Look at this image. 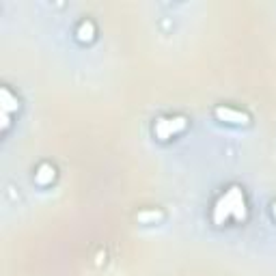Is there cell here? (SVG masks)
<instances>
[{
  "label": "cell",
  "mask_w": 276,
  "mask_h": 276,
  "mask_svg": "<svg viewBox=\"0 0 276 276\" xmlns=\"http://www.w3.org/2000/svg\"><path fill=\"white\" fill-rule=\"evenodd\" d=\"M214 113H216V117H218L220 121L236 123V125H246V123L250 121V117L246 113H239V110H233V108H222V106H218Z\"/></svg>",
  "instance_id": "obj_3"
},
{
  "label": "cell",
  "mask_w": 276,
  "mask_h": 276,
  "mask_svg": "<svg viewBox=\"0 0 276 276\" xmlns=\"http://www.w3.org/2000/svg\"><path fill=\"white\" fill-rule=\"evenodd\" d=\"M160 218H162L160 211H143V214H138L140 222H151V220H160Z\"/></svg>",
  "instance_id": "obj_7"
},
{
  "label": "cell",
  "mask_w": 276,
  "mask_h": 276,
  "mask_svg": "<svg viewBox=\"0 0 276 276\" xmlns=\"http://www.w3.org/2000/svg\"><path fill=\"white\" fill-rule=\"evenodd\" d=\"M93 24L91 22H82V24L78 26V37L82 39V41H89V39H93Z\"/></svg>",
  "instance_id": "obj_6"
},
{
  "label": "cell",
  "mask_w": 276,
  "mask_h": 276,
  "mask_svg": "<svg viewBox=\"0 0 276 276\" xmlns=\"http://www.w3.org/2000/svg\"><path fill=\"white\" fill-rule=\"evenodd\" d=\"M272 214H274V218H276V201L272 203Z\"/></svg>",
  "instance_id": "obj_9"
},
{
  "label": "cell",
  "mask_w": 276,
  "mask_h": 276,
  "mask_svg": "<svg viewBox=\"0 0 276 276\" xmlns=\"http://www.w3.org/2000/svg\"><path fill=\"white\" fill-rule=\"evenodd\" d=\"M9 125V119H7V113H2V127Z\"/></svg>",
  "instance_id": "obj_8"
},
{
  "label": "cell",
  "mask_w": 276,
  "mask_h": 276,
  "mask_svg": "<svg viewBox=\"0 0 276 276\" xmlns=\"http://www.w3.org/2000/svg\"><path fill=\"white\" fill-rule=\"evenodd\" d=\"M229 216H233L236 220H244L246 218V201H244V195L237 186L229 188V192L225 197L218 198L214 207V222L222 225Z\"/></svg>",
  "instance_id": "obj_1"
},
{
  "label": "cell",
  "mask_w": 276,
  "mask_h": 276,
  "mask_svg": "<svg viewBox=\"0 0 276 276\" xmlns=\"http://www.w3.org/2000/svg\"><path fill=\"white\" fill-rule=\"evenodd\" d=\"M0 104H2V113H11V110H17V99L11 95L7 89H0Z\"/></svg>",
  "instance_id": "obj_4"
},
{
  "label": "cell",
  "mask_w": 276,
  "mask_h": 276,
  "mask_svg": "<svg viewBox=\"0 0 276 276\" xmlns=\"http://www.w3.org/2000/svg\"><path fill=\"white\" fill-rule=\"evenodd\" d=\"M186 127V117H173V119H158L156 123V136L160 140H166L171 138L173 134L181 132Z\"/></svg>",
  "instance_id": "obj_2"
},
{
  "label": "cell",
  "mask_w": 276,
  "mask_h": 276,
  "mask_svg": "<svg viewBox=\"0 0 276 276\" xmlns=\"http://www.w3.org/2000/svg\"><path fill=\"white\" fill-rule=\"evenodd\" d=\"M35 179H37L41 186L50 184V181L54 179V168H52L50 164H41V166H39V171H37V175H35Z\"/></svg>",
  "instance_id": "obj_5"
}]
</instances>
